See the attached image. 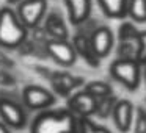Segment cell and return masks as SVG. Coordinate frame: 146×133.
Segmentation results:
<instances>
[{
	"label": "cell",
	"instance_id": "cell-1",
	"mask_svg": "<svg viewBox=\"0 0 146 133\" xmlns=\"http://www.w3.org/2000/svg\"><path fill=\"white\" fill-rule=\"evenodd\" d=\"M30 133H79V117L68 108L44 110L32 120Z\"/></svg>",
	"mask_w": 146,
	"mask_h": 133
},
{
	"label": "cell",
	"instance_id": "cell-2",
	"mask_svg": "<svg viewBox=\"0 0 146 133\" xmlns=\"http://www.w3.org/2000/svg\"><path fill=\"white\" fill-rule=\"evenodd\" d=\"M29 38V30L24 27L16 11L11 7L0 8V47L17 49Z\"/></svg>",
	"mask_w": 146,
	"mask_h": 133
},
{
	"label": "cell",
	"instance_id": "cell-3",
	"mask_svg": "<svg viewBox=\"0 0 146 133\" xmlns=\"http://www.w3.org/2000/svg\"><path fill=\"white\" fill-rule=\"evenodd\" d=\"M137 60H126V58H118L108 67L111 78L119 82L123 86H126L129 91H135L140 86L141 80V69Z\"/></svg>",
	"mask_w": 146,
	"mask_h": 133
},
{
	"label": "cell",
	"instance_id": "cell-4",
	"mask_svg": "<svg viewBox=\"0 0 146 133\" xmlns=\"http://www.w3.org/2000/svg\"><path fill=\"white\" fill-rule=\"evenodd\" d=\"M0 119L8 128L22 130L29 124L25 107L17 100L0 99Z\"/></svg>",
	"mask_w": 146,
	"mask_h": 133
},
{
	"label": "cell",
	"instance_id": "cell-5",
	"mask_svg": "<svg viewBox=\"0 0 146 133\" xmlns=\"http://www.w3.org/2000/svg\"><path fill=\"white\" fill-rule=\"evenodd\" d=\"M47 0H24L17 5L16 14L27 30H33L39 27L41 20L46 17Z\"/></svg>",
	"mask_w": 146,
	"mask_h": 133
},
{
	"label": "cell",
	"instance_id": "cell-6",
	"mask_svg": "<svg viewBox=\"0 0 146 133\" xmlns=\"http://www.w3.org/2000/svg\"><path fill=\"white\" fill-rule=\"evenodd\" d=\"M22 103L29 110H47L57 102V97L47 88L39 85H27L22 89Z\"/></svg>",
	"mask_w": 146,
	"mask_h": 133
},
{
	"label": "cell",
	"instance_id": "cell-7",
	"mask_svg": "<svg viewBox=\"0 0 146 133\" xmlns=\"http://www.w3.org/2000/svg\"><path fill=\"white\" fill-rule=\"evenodd\" d=\"M46 53L61 66H72L77 61V53L68 39H49L46 42Z\"/></svg>",
	"mask_w": 146,
	"mask_h": 133
},
{
	"label": "cell",
	"instance_id": "cell-8",
	"mask_svg": "<svg viewBox=\"0 0 146 133\" xmlns=\"http://www.w3.org/2000/svg\"><path fill=\"white\" fill-rule=\"evenodd\" d=\"M68 110L77 117H91L96 114V108H98V99H94L91 94L80 89V91L74 92L68 97Z\"/></svg>",
	"mask_w": 146,
	"mask_h": 133
},
{
	"label": "cell",
	"instance_id": "cell-9",
	"mask_svg": "<svg viewBox=\"0 0 146 133\" xmlns=\"http://www.w3.org/2000/svg\"><path fill=\"white\" fill-rule=\"evenodd\" d=\"M113 42H115L113 32L107 25H98L90 35V44H91L93 53L99 60L108 57V53L113 49Z\"/></svg>",
	"mask_w": 146,
	"mask_h": 133
},
{
	"label": "cell",
	"instance_id": "cell-10",
	"mask_svg": "<svg viewBox=\"0 0 146 133\" xmlns=\"http://www.w3.org/2000/svg\"><path fill=\"white\" fill-rule=\"evenodd\" d=\"M49 80H50V86L54 92L60 94L61 97H69L74 89L85 86V80L82 77H76L69 72H63V70H54Z\"/></svg>",
	"mask_w": 146,
	"mask_h": 133
},
{
	"label": "cell",
	"instance_id": "cell-11",
	"mask_svg": "<svg viewBox=\"0 0 146 133\" xmlns=\"http://www.w3.org/2000/svg\"><path fill=\"white\" fill-rule=\"evenodd\" d=\"M133 116H135V107H133L132 102L129 99H118L116 105L113 108V113H111L115 127L121 133H127L132 128Z\"/></svg>",
	"mask_w": 146,
	"mask_h": 133
},
{
	"label": "cell",
	"instance_id": "cell-12",
	"mask_svg": "<svg viewBox=\"0 0 146 133\" xmlns=\"http://www.w3.org/2000/svg\"><path fill=\"white\" fill-rule=\"evenodd\" d=\"M64 5H66L68 10L69 22L72 25L80 27L90 20L93 10L91 0H64Z\"/></svg>",
	"mask_w": 146,
	"mask_h": 133
},
{
	"label": "cell",
	"instance_id": "cell-13",
	"mask_svg": "<svg viewBox=\"0 0 146 133\" xmlns=\"http://www.w3.org/2000/svg\"><path fill=\"white\" fill-rule=\"evenodd\" d=\"M72 47L76 50L77 57H80L86 64H90L91 67H98L101 60L96 58V55L93 53V49H91V44H90V36L86 33H80L77 32L76 35L72 36Z\"/></svg>",
	"mask_w": 146,
	"mask_h": 133
},
{
	"label": "cell",
	"instance_id": "cell-14",
	"mask_svg": "<svg viewBox=\"0 0 146 133\" xmlns=\"http://www.w3.org/2000/svg\"><path fill=\"white\" fill-rule=\"evenodd\" d=\"M42 28L46 30L49 39H68L69 33H68V27L64 25V20L61 17V13L58 11H52L47 17Z\"/></svg>",
	"mask_w": 146,
	"mask_h": 133
},
{
	"label": "cell",
	"instance_id": "cell-15",
	"mask_svg": "<svg viewBox=\"0 0 146 133\" xmlns=\"http://www.w3.org/2000/svg\"><path fill=\"white\" fill-rule=\"evenodd\" d=\"M102 13L110 19H121L127 16V3L129 0H98Z\"/></svg>",
	"mask_w": 146,
	"mask_h": 133
},
{
	"label": "cell",
	"instance_id": "cell-16",
	"mask_svg": "<svg viewBox=\"0 0 146 133\" xmlns=\"http://www.w3.org/2000/svg\"><path fill=\"white\" fill-rule=\"evenodd\" d=\"M127 16L137 24H146V0H129Z\"/></svg>",
	"mask_w": 146,
	"mask_h": 133
},
{
	"label": "cell",
	"instance_id": "cell-17",
	"mask_svg": "<svg viewBox=\"0 0 146 133\" xmlns=\"http://www.w3.org/2000/svg\"><path fill=\"white\" fill-rule=\"evenodd\" d=\"M83 89H85L88 94H91L94 99H98V100H101V99L108 97V95L113 94L111 86L108 85V83H105V82H101V80H94V82L86 83V85L83 86Z\"/></svg>",
	"mask_w": 146,
	"mask_h": 133
},
{
	"label": "cell",
	"instance_id": "cell-18",
	"mask_svg": "<svg viewBox=\"0 0 146 133\" xmlns=\"http://www.w3.org/2000/svg\"><path fill=\"white\" fill-rule=\"evenodd\" d=\"M118 102V97L115 94L108 95V97H104L101 100H98V108H96V116L101 117V119H107V117L111 116L113 113V108Z\"/></svg>",
	"mask_w": 146,
	"mask_h": 133
},
{
	"label": "cell",
	"instance_id": "cell-19",
	"mask_svg": "<svg viewBox=\"0 0 146 133\" xmlns=\"http://www.w3.org/2000/svg\"><path fill=\"white\" fill-rule=\"evenodd\" d=\"M79 133H111L107 127L94 122L91 117H79Z\"/></svg>",
	"mask_w": 146,
	"mask_h": 133
},
{
	"label": "cell",
	"instance_id": "cell-20",
	"mask_svg": "<svg viewBox=\"0 0 146 133\" xmlns=\"http://www.w3.org/2000/svg\"><path fill=\"white\" fill-rule=\"evenodd\" d=\"M137 36H138V30L133 27V24L130 22H123L119 25V32H118V38L121 42L126 41H135Z\"/></svg>",
	"mask_w": 146,
	"mask_h": 133
},
{
	"label": "cell",
	"instance_id": "cell-21",
	"mask_svg": "<svg viewBox=\"0 0 146 133\" xmlns=\"http://www.w3.org/2000/svg\"><path fill=\"white\" fill-rule=\"evenodd\" d=\"M137 42H138V52H137V63L140 66H146V30L138 32L137 36Z\"/></svg>",
	"mask_w": 146,
	"mask_h": 133
},
{
	"label": "cell",
	"instance_id": "cell-22",
	"mask_svg": "<svg viewBox=\"0 0 146 133\" xmlns=\"http://www.w3.org/2000/svg\"><path fill=\"white\" fill-rule=\"evenodd\" d=\"M135 133H146V111L145 108H135Z\"/></svg>",
	"mask_w": 146,
	"mask_h": 133
},
{
	"label": "cell",
	"instance_id": "cell-23",
	"mask_svg": "<svg viewBox=\"0 0 146 133\" xmlns=\"http://www.w3.org/2000/svg\"><path fill=\"white\" fill-rule=\"evenodd\" d=\"M14 83H16V78H14L8 70L0 69V85L2 86H11V85H14Z\"/></svg>",
	"mask_w": 146,
	"mask_h": 133
},
{
	"label": "cell",
	"instance_id": "cell-24",
	"mask_svg": "<svg viewBox=\"0 0 146 133\" xmlns=\"http://www.w3.org/2000/svg\"><path fill=\"white\" fill-rule=\"evenodd\" d=\"M14 67V61L11 58H8L7 55L0 53V69H5V70H10Z\"/></svg>",
	"mask_w": 146,
	"mask_h": 133
},
{
	"label": "cell",
	"instance_id": "cell-25",
	"mask_svg": "<svg viewBox=\"0 0 146 133\" xmlns=\"http://www.w3.org/2000/svg\"><path fill=\"white\" fill-rule=\"evenodd\" d=\"M0 133H11V130L8 128V127L5 125V124L2 122V120H0Z\"/></svg>",
	"mask_w": 146,
	"mask_h": 133
},
{
	"label": "cell",
	"instance_id": "cell-26",
	"mask_svg": "<svg viewBox=\"0 0 146 133\" xmlns=\"http://www.w3.org/2000/svg\"><path fill=\"white\" fill-rule=\"evenodd\" d=\"M24 0H7V3L8 5H19V3H22Z\"/></svg>",
	"mask_w": 146,
	"mask_h": 133
},
{
	"label": "cell",
	"instance_id": "cell-27",
	"mask_svg": "<svg viewBox=\"0 0 146 133\" xmlns=\"http://www.w3.org/2000/svg\"><path fill=\"white\" fill-rule=\"evenodd\" d=\"M145 82H146V66H145Z\"/></svg>",
	"mask_w": 146,
	"mask_h": 133
},
{
	"label": "cell",
	"instance_id": "cell-28",
	"mask_svg": "<svg viewBox=\"0 0 146 133\" xmlns=\"http://www.w3.org/2000/svg\"><path fill=\"white\" fill-rule=\"evenodd\" d=\"M145 111H146V110H145Z\"/></svg>",
	"mask_w": 146,
	"mask_h": 133
}]
</instances>
